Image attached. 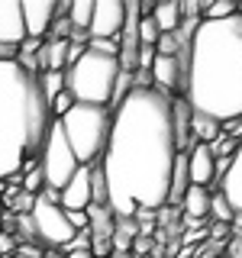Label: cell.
I'll return each mask as SVG.
<instances>
[{"label": "cell", "mask_w": 242, "mask_h": 258, "mask_svg": "<svg viewBox=\"0 0 242 258\" xmlns=\"http://www.w3.org/2000/svg\"><path fill=\"white\" fill-rule=\"evenodd\" d=\"M87 52V45H78V42H68V68H71V64H75L78 58H81V55H84ZM68 68H65V71H68Z\"/></svg>", "instance_id": "4dcf8cb0"}, {"label": "cell", "mask_w": 242, "mask_h": 258, "mask_svg": "<svg viewBox=\"0 0 242 258\" xmlns=\"http://www.w3.org/2000/svg\"><path fill=\"white\" fill-rule=\"evenodd\" d=\"M136 32H139V45H155L158 42V26H155V20H152V13H142L139 16V26H136Z\"/></svg>", "instance_id": "cb8c5ba5"}, {"label": "cell", "mask_w": 242, "mask_h": 258, "mask_svg": "<svg viewBox=\"0 0 242 258\" xmlns=\"http://www.w3.org/2000/svg\"><path fill=\"white\" fill-rule=\"evenodd\" d=\"M136 220H116V229H113V252H133V242H136Z\"/></svg>", "instance_id": "d6986e66"}, {"label": "cell", "mask_w": 242, "mask_h": 258, "mask_svg": "<svg viewBox=\"0 0 242 258\" xmlns=\"http://www.w3.org/2000/svg\"><path fill=\"white\" fill-rule=\"evenodd\" d=\"M210 216H213L216 223H229L232 226V216H236V213H232V207L226 204V197H223L220 190L210 194Z\"/></svg>", "instance_id": "603a6c76"}, {"label": "cell", "mask_w": 242, "mask_h": 258, "mask_svg": "<svg viewBox=\"0 0 242 258\" xmlns=\"http://www.w3.org/2000/svg\"><path fill=\"white\" fill-rule=\"evenodd\" d=\"M155 45H139V52H136V68L139 71H152V64H155Z\"/></svg>", "instance_id": "83f0119b"}, {"label": "cell", "mask_w": 242, "mask_h": 258, "mask_svg": "<svg viewBox=\"0 0 242 258\" xmlns=\"http://www.w3.org/2000/svg\"><path fill=\"white\" fill-rule=\"evenodd\" d=\"M16 229H20V239H23V245L36 242V226H32V216H16Z\"/></svg>", "instance_id": "f1b7e54d"}, {"label": "cell", "mask_w": 242, "mask_h": 258, "mask_svg": "<svg viewBox=\"0 0 242 258\" xmlns=\"http://www.w3.org/2000/svg\"><path fill=\"white\" fill-rule=\"evenodd\" d=\"M216 184H220V194L226 197V204L232 207V213H242V145L236 149V155H232L229 171Z\"/></svg>", "instance_id": "4fadbf2b"}, {"label": "cell", "mask_w": 242, "mask_h": 258, "mask_svg": "<svg viewBox=\"0 0 242 258\" xmlns=\"http://www.w3.org/2000/svg\"><path fill=\"white\" fill-rule=\"evenodd\" d=\"M184 103L216 123L242 119V16L200 20L191 39Z\"/></svg>", "instance_id": "7a4b0ae2"}, {"label": "cell", "mask_w": 242, "mask_h": 258, "mask_svg": "<svg viewBox=\"0 0 242 258\" xmlns=\"http://www.w3.org/2000/svg\"><path fill=\"white\" fill-rule=\"evenodd\" d=\"M20 7H23V23H26V39L45 42L55 16H58V4L55 0H20Z\"/></svg>", "instance_id": "9c48e42d"}, {"label": "cell", "mask_w": 242, "mask_h": 258, "mask_svg": "<svg viewBox=\"0 0 242 258\" xmlns=\"http://www.w3.org/2000/svg\"><path fill=\"white\" fill-rule=\"evenodd\" d=\"M10 258H16V255H10Z\"/></svg>", "instance_id": "60d3db41"}, {"label": "cell", "mask_w": 242, "mask_h": 258, "mask_svg": "<svg viewBox=\"0 0 242 258\" xmlns=\"http://www.w3.org/2000/svg\"><path fill=\"white\" fill-rule=\"evenodd\" d=\"M184 158H188V181H191V187H210V184L216 181V174H213V155H210L207 145L194 142L191 152Z\"/></svg>", "instance_id": "7c38bea8"}, {"label": "cell", "mask_w": 242, "mask_h": 258, "mask_svg": "<svg viewBox=\"0 0 242 258\" xmlns=\"http://www.w3.org/2000/svg\"><path fill=\"white\" fill-rule=\"evenodd\" d=\"M126 26V0H97L87 39H116Z\"/></svg>", "instance_id": "ba28073f"}, {"label": "cell", "mask_w": 242, "mask_h": 258, "mask_svg": "<svg viewBox=\"0 0 242 258\" xmlns=\"http://www.w3.org/2000/svg\"><path fill=\"white\" fill-rule=\"evenodd\" d=\"M0 210H4V197H0Z\"/></svg>", "instance_id": "f35d334b"}, {"label": "cell", "mask_w": 242, "mask_h": 258, "mask_svg": "<svg viewBox=\"0 0 242 258\" xmlns=\"http://www.w3.org/2000/svg\"><path fill=\"white\" fill-rule=\"evenodd\" d=\"M177 161L171 129V97L161 91H129L113 110L100 174L107 184V207L116 220L136 213H158L168 204L171 171Z\"/></svg>", "instance_id": "6da1fadb"}, {"label": "cell", "mask_w": 242, "mask_h": 258, "mask_svg": "<svg viewBox=\"0 0 242 258\" xmlns=\"http://www.w3.org/2000/svg\"><path fill=\"white\" fill-rule=\"evenodd\" d=\"M226 258H242V239L232 236L229 242H226Z\"/></svg>", "instance_id": "1f68e13d"}, {"label": "cell", "mask_w": 242, "mask_h": 258, "mask_svg": "<svg viewBox=\"0 0 242 258\" xmlns=\"http://www.w3.org/2000/svg\"><path fill=\"white\" fill-rule=\"evenodd\" d=\"M207 258H223V255H207Z\"/></svg>", "instance_id": "74e56055"}, {"label": "cell", "mask_w": 242, "mask_h": 258, "mask_svg": "<svg viewBox=\"0 0 242 258\" xmlns=\"http://www.w3.org/2000/svg\"><path fill=\"white\" fill-rule=\"evenodd\" d=\"M232 232H242V213L232 216Z\"/></svg>", "instance_id": "d590c367"}, {"label": "cell", "mask_w": 242, "mask_h": 258, "mask_svg": "<svg viewBox=\"0 0 242 258\" xmlns=\"http://www.w3.org/2000/svg\"><path fill=\"white\" fill-rule=\"evenodd\" d=\"M239 13L236 0H213V4L204 7V20H229V16Z\"/></svg>", "instance_id": "7402d4cb"}, {"label": "cell", "mask_w": 242, "mask_h": 258, "mask_svg": "<svg viewBox=\"0 0 242 258\" xmlns=\"http://www.w3.org/2000/svg\"><path fill=\"white\" fill-rule=\"evenodd\" d=\"M110 258H133V252H113Z\"/></svg>", "instance_id": "8d00e7d4"}, {"label": "cell", "mask_w": 242, "mask_h": 258, "mask_svg": "<svg viewBox=\"0 0 242 258\" xmlns=\"http://www.w3.org/2000/svg\"><path fill=\"white\" fill-rule=\"evenodd\" d=\"M71 107H75V97H71L68 91H62V94L55 97L52 103H48V110H52V116H55V119H62V116H65V113H68Z\"/></svg>", "instance_id": "4316f807"}, {"label": "cell", "mask_w": 242, "mask_h": 258, "mask_svg": "<svg viewBox=\"0 0 242 258\" xmlns=\"http://www.w3.org/2000/svg\"><path fill=\"white\" fill-rule=\"evenodd\" d=\"M220 133H223V126L216 123V119L194 116V113H191V136H194V142H200V145H210L213 139H220Z\"/></svg>", "instance_id": "ac0fdd59"}, {"label": "cell", "mask_w": 242, "mask_h": 258, "mask_svg": "<svg viewBox=\"0 0 242 258\" xmlns=\"http://www.w3.org/2000/svg\"><path fill=\"white\" fill-rule=\"evenodd\" d=\"M65 258H94V255H91V248H81V252H68Z\"/></svg>", "instance_id": "836d02e7"}, {"label": "cell", "mask_w": 242, "mask_h": 258, "mask_svg": "<svg viewBox=\"0 0 242 258\" xmlns=\"http://www.w3.org/2000/svg\"><path fill=\"white\" fill-rule=\"evenodd\" d=\"M58 207L65 213H81V210L91 207V168L81 165L75 177L58 190Z\"/></svg>", "instance_id": "30bf717a"}, {"label": "cell", "mask_w": 242, "mask_h": 258, "mask_svg": "<svg viewBox=\"0 0 242 258\" xmlns=\"http://www.w3.org/2000/svg\"><path fill=\"white\" fill-rule=\"evenodd\" d=\"M152 20H155L158 32H177V26H181V4H177V0L155 4L152 7Z\"/></svg>", "instance_id": "e0dca14e"}, {"label": "cell", "mask_w": 242, "mask_h": 258, "mask_svg": "<svg viewBox=\"0 0 242 258\" xmlns=\"http://www.w3.org/2000/svg\"><path fill=\"white\" fill-rule=\"evenodd\" d=\"M32 226H36V242H42L45 248H65L75 239V229L68 226V216L58 204H48V200L36 197L32 204Z\"/></svg>", "instance_id": "52a82bcc"}, {"label": "cell", "mask_w": 242, "mask_h": 258, "mask_svg": "<svg viewBox=\"0 0 242 258\" xmlns=\"http://www.w3.org/2000/svg\"><path fill=\"white\" fill-rule=\"evenodd\" d=\"M23 42H26V23L20 0H0V45L20 48Z\"/></svg>", "instance_id": "8fae6325"}, {"label": "cell", "mask_w": 242, "mask_h": 258, "mask_svg": "<svg viewBox=\"0 0 242 258\" xmlns=\"http://www.w3.org/2000/svg\"><path fill=\"white\" fill-rule=\"evenodd\" d=\"M87 52H97V55H119V45L116 39H87Z\"/></svg>", "instance_id": "484cf974"}, {"label": "cell", "mask_w": 242, "mask_h": 258, "mask_svg": "<svg viewBox=\"0 0 242 258\" xmlns=\"http://www.w3.org/2000/svg\"><path fill=\"white\" fill-rule=\"evenodd\" d=\"M184 207V216H188V223H197V220H207L210 216V190L207 187H188L181 200Z\"/></svg>", "instance_id": "2e32d148"}, {"label": "cell", "mask_w": 242, "mask_h": 258, "mask_svg": "<svg viewBox=\"0 0 242 258\" xmlns=\"http://www.w3.org/2000/svg\"><path fill=\"white\" fill-rule=\"evenodd\" d=\"M239 145H242V139H239Z\"/></svg>", "instance_id": "ab89813d"}, {"label": "cell", "mask_w": 242, "mask_h": 258, "mask_svg": "<svg viewBox=\"0 0 242 258\" xmlns=\"http://www.w3.org/2000/svg\"><path fill=\"white\" fill-rule=\"evenodd\" d=\"M229 232H232V226L229 223H213V226H210V239H226V236H229Z\"/></svg>", "instance_id": "d6a6232c"}, {"label": "cell", "mask_w": 242, "mask_h": 258, "mask_svg": "<svg viewBox=\"0 0 242 258\" xmlns=\"http://www.w3.org/2000/svg\"><path fill=\"white\" fill-rule=\"evenodd\" d=\"M177 48H181V39H177L174 32H161L158 42H155V52H158V55H165V58H174Z\"/></svg>", "instance_id": "d4e9b609"}, {"label": "cell", "mask_w": 242, "mask_h": 258, "mask_svg": "<svg viewBox=\"0 0 242 258\" xmlns=\"http://www.w3.org/2000/svg\"><path fill=\"white\" fill-rule=\"evenodd\" d=\"M65 129L71 152H75L78 165H97L107 149V136L113 123V110L110 107H94V103H75L65 116L58 119Z\"/></svg>", "instance_id": "277c9868"}, {"label": "cell", "mask_w": 242, "mask_h": 258, "mask_svg": "<svg viewBox=\"0 0 242 258\" xmlns=\"http://www.w3.org/2000/svg\"><path fill=\"white\" fill-rule=\"evenodd\" d=\"M23 190L32 194V197H39V194L45 190V177H42V168H39V161H29V165H23Z\"/></svg>", "instance_id": "ffe728a7"}, {"label": "cell", "mask_w": 242, "mask_h": 258, "mask_svg": "<svg viewBox=\"0 0 242 258\" xmlns=\"http://www.w3.org/2000/svg\"><path fill=\"white\" fill-rule=\"evenodd\" d=\"M116 75H119V58H113V55H97V52H84L68 71H65V91L75 97V103L110 107Z\"/></svg>", "instance_id": "5b68a950"}, {"label": "cell", "mask_w": 242, "mask_h": 258, "mask_svg": "<svg viewBox=\"0 0 242 258\" xmlns=\"http://www.w3.org/2000/svg\"><path fill=\"white\" fill-rule=\"evenodd\" d=\"M42 258H65V252H62V248H45Z\"/></svg>", "instance_id": "e575fe53"}, {"label": "cell", "mask_w": 242, "mask_h": 258, "mask_svg": "<svg viewBox=\"0 0 242 258\" xmlns=\"http://www.w3.org/2000/svg\"><path fill=\"white\" fill-rule=\"evenodd\" d=\"M84 213H87V232H91V242H94V239H113L116 216L110 213V207H97V204H91Z\"/></svg>", "instance_id": "9a60e30c"}, {"label": "cell", "mask_w": 242, "mask_h": 258, "mask_svg": "<svg viewBox=\"0 0 242 258\" xmlns=\"http://www.w3.org/2000/svg\"><path fill=\"white\" fill-rule=\"evenodd\" d=\"M171 129H174L177 155H188L194 145V136H191V107L184 100H171Z\"/></svg>", "instance_id": "5bb4252c"}, {"label": "cell", "mask_w": 242, "mask_h": 258, "mask_svg": "<svg viewBox=\"0 0 242 258\" xmlns=\"http://www.w3.org/2000/svg\"><path fill=\"white\" fill-rule=\"evenodd\" d=\"M39 87H42L45 100L52 103L55 97L65 91V71H45V75H39Z\"/></svg>", "instance_id": "44dd1931"}, {"label": "cell", "mask_w": 242, "mask_h": 258, "mask_svg": "<svg viewBox=\"0 0 242 258\" xmlns=\"http://www.w3.org/2000/svg\"><path fill=\"white\" fill-rule=\"evenodd\" d=\"M52 119L39 78L16 61H0V181H10L23 165L39 161Z\"/></svg>", "instance_id": "3957f363"}, {"label": "cell", "mask_w": 242, "mask_h": 258, "mask_svg": "<svg viewBox=\"0 0 242 258\" xmlns=\"http://www.w3.org/2000/svg\"><path fill=\"white\" fill-rule=\"evenodd\" d=\"M71 36V23H68V16H55V23H52V29H48V36L45 39H68Z\"/></svg>", "instance_id": "f546056e"}, {"label": "cell", "mask_w": 242, "mask_h": 258, "mask_svg": "<svg viewBox=\"0 0 242 258\" xmlns=\"http://www.w3.org/2000/svg\"><path fill=\"white\" fill-rule=\"evenodd\" d=\"M39 168H42L45 187H52V190H62L81 168L68 139H65V129H62L58 119H52V126H48L45 145H42V152H39Z\"/></svg>", "instance_id": "8992f818"}]
</instances>
